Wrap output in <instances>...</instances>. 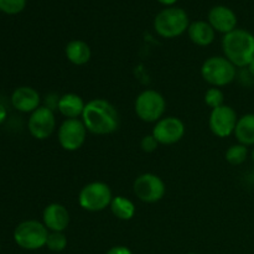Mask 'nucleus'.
Returning a JSON list of instances; mask_svg holds the SVG:
<instances>
[{
    "label": "nucleus",
    "mask_w": 254,
    "mask_h": 254,
    "mask_svg": "<svg viewBox=\"0 0 254 254\" xmlns=\"http://www.w3.org/2000/svg\"><path fill=\"white\" fill-rule=\"evenodd\" d=\"M81 119L88 133L94 135H109L118 130L121 124L117 108L104 98H94L86 103Z\"/></svg>",
    "instance_id": "f257e3e1"
},
{
    "label": "nucleus",
    "mask_w": 254,
    "mask_h": 254,
    "mask_svg": "<svg viewBox=\"0 0 254 254\" xmlns=\"http://www.w3.org/2000/svg\"><path fill=\"white\" fill-rule=\"evenodd\" d=\"M222 50L236 67H248L254 59V35L243 29L233 30L223 36Z\"/></svg>",
    "instance_id": "f03ea898"
},
{
    "label": "nucleus",
    "mask_w": 254,
    "mask_h": 254,
    "mask_svg": "<svg viewBox=\"0 0 254 254\" xmlns=\"http://www.w3.org/2000/svg\"><path fill=\"white\" fill-rule=\"evenodd\" d=\"M190 26L188 12L181 7L169 6L154 19V30L164 39H175L188 31Z\"/></svg>",
    "instance_id": "7ed1b4c3"
},
{
    "label": "nucleus",
    "mask_w": 254,
    "mask_h": 254,
    "mask_svg": "<svg viewBox=\"0 0 254 254\" xmlns=\"http://www.w3.org/2000/svg\"><path fill=\"white\" fill-rule=\"evenodd\" d=\"M201 76L211 87H225L237 76V67L225 56L208 57L201 66Z\"/></svg>",
    "instance_id": "20e7f679"
},
{
    "label": "nucleus",
    "mask_w": 254,
    "mask_h": 254,
    "mask_svg": "<svg viewBox=\"0 0 254 254\" xmlns=\"http://www.w3.org/2000/svg\"><path fill=\"white\" fill-rule=\"evenodd\" d=\"M50 231L42 222L36 220H26L20 222L14 230V241L20 248L26 251H36L46 247Z\"/></svg>",
    "instance_id": "39448f33"
},
{
    "label": "nucleus",
    "mask_w": 254,
    "mask_h": 254,
    "mask_svg": "<svg viewBox=\"0 0 254 254\" xmlns=\"http://www.w3.org/2000/svg\"><path fill=\"white\" fill-rule=\"evenodd\" d=\"M113 197V192L108 184L93 181L81 189L78 193V203L84 211L101 212L111 206Z\"/></svg>",
    "instance_id": "423d86ee"
},
{
    "label": "nucleus",
    "mask_w": 254,
    "mask_h": 254,
    "mask_svg": "<svg viewBox=\"0 0 254 254\" xmlns=\"http://www.w3.org/2000/svg\"><path fill=\"white\" fill-rule=\"evenodd\" d=\"M134 111L140 121L145 123H156L165 114L166 101L160 92L145 89L135 98Z\"/></svg>",
    "instance_id": "0eeeda50"
},
{
    "label": "nucleus",
    "mask_w": 254,
    "mask_h": 254,
    "mask_svg": "<svg viewBox=\"0 0 254 254\" xmlns=\"http://www.w3.org/2000/svg\"><path fill=\"white\" fill-rule=\"evenodd\" d=\"M87 133L82 119H64L57 130V140L64 150L76 151L86 143Z\"/></svg>",
    "instance_id": "6e6552de"
},
{
    "label": "nucleus",
    "mask_w": 254,
    "mask_h": 254,
    "mask_svg": "<svg viewBox=\"0 0 254 254\" xmlns=\"http://www.w3.org/2000/svg\"><path fill=\"white\" fill-rule=\"evenodd\" d=\"M134 195L145 203H155L165 196L166 186L160 176L153 173L139 175L133 184Z\"/></svg>",
    "instance_id": "1a4fd4ad"
},
{
    "label": "nucleus",
    "mask_w": 254,
    "mask_h": 254,
    "mask_svg": "<svg viewBox=\"0 0 254 254\" xmlns=\"http://www.w3.org/2000/svg\"><path fill=\"white\" fill-rule=\"evenodd\" d=\"M27 129L32 138L46 140L56 130V117L52 109L41 106L32 112L27 121Z\"/></svg>",
    "instance_id": "9d476101"
},
{
    "label": "nucleus",
    "mask_w": 254,
    "mask_h": 254,
    "mask_svg": "<svg viewBox=\"0 0 254 254\" xmlns=\"http://www.w3.org/2000/svg\"><path fill=\"white\" fill-rule=\"evenodd\" d=\"M185 124L178 117H163L153 128L154 138L160 145H174L185 135Z\"/></svg>",
    "instance_id": "9b49d317"
},
{
    "label": "nucleus",
    "mask_w": 254,
    "mask_h": 254,
    "mask_svg": "<svg viewBox=\"0 0 254 254\" xmlns=\"http://www.w3.org/2000/svg\"><path fill=\"white\" fill-rule=\"evenodd\" d=\"M238 117L235 109L231 106L223 104L211 111L208 118V127L211 131L218 138H227L235 134L236 126H237Z\"/></svg>",
    "instance_id": "f8f14e48"
},
{
    "label": "nucleus",
    "mask_w": 254,
    "mask_h": 254,
    "mask_svg": "<svg viewBox=\"0 0 254 254\" xmlns=\"http://www.w3.org/2000/svg\"><path fill=\"white\" fill-rule=\"evenodd\" d=\"M71 222V216L66 206L52 202L44 208L42 223L50 232H64Z\"/></svg>",
    "instance_id": "ddd939ff"
},
{
    "label": "nucleus",
    "mask_w": 254,
    "mask_h": 254,
    "mask_svg": "<svg viewBox=\"0 0 254 254\" xmlns=\"http://www.w3.org/2000/svg\"><path fill=\"white\" fill-rule=\"evenodd\" d=\"M11 104L16 111L31 114L41 107V96L30 86L17 87L11 93Z\"/></svg>",
    "instance_id": "4468645a"
},
{
    "label": "nucleus",
    "mask_w": 254,
    "mask_h": 254,
    "mask_svg": "<svg viewBox=\"0 0 254 254\" xmlns=\"http://www.w3.org/2000/svg\"><path fill=\"white\" fill-rule=\"evenodd\" d=\"M208 24L215 31L226 35L237 29V16L230 7L217 5L208 12Z\"/></svg>",
    "instance_id": "2eb2a0df"
},
{
    "label": "nucleus",
    "mask_w": 254,
    "mask_h": 254,
    "mask_svg": "<svg viewBox=\"0 0 254 254\" xmlns=\"http://www.w3.org/2000/svg\"><path fill=\"white\" fill-rule=\"evenodd\" d=\"M84 103L83 98L76 93H66L60 97L57 109L66 119H79L83 114Z\"/></svg>",
    "instance_id": "dca6fc26"
},
{
    "label": "nucleus",
    "mask_w": 254,
    "mask_h": 254,
    "mask_svg": "<svg viewBox=\"0 0 254 254\" xmlns=\"http://www.w3.org/2000/svg\"><path fill=\"white\" fill-rule=\"evenodd\" d=\"M188 34L191 41L201 47L210 46L216 37V31L213 27L208 24V21L203 20L191 22L188 29Z\"/></svg>",
    "instance_id": "f3484780"
},
{
    "label": "nucleus",
    "mask_w": 254,
    "mask_h": 254,
    "mask_svg": "<svg viewBox=\"0 0 254 254\" xmlns=\"http://www.w3.org/2000/svg\"><path fill=\"white\" fill-rule=\"evenodd\" d=\"M67 60L74 66H84L91 61L92 50L87 42L82 40H72L64 47Z\"/></svg>",
    "instance_id": "a211bd4d"
},
{
    "label": "nucleus",
    "mask_w": 254,
    "mask_h": 254,
    "mask_svg": "<svg viewBox=\"0 0 254 254\" xmlns=\"http://www.w3.org/2000/svg\"><path fill=\"white\" fill-rule=\"evenodd\" d=\"M235 136L240 144L246 146L254 145V113H248L238 118Z\"/></svg>",
    "instance_id": "6ab92c4d"
},
{
    "label": "nucleus",
    "mask_w": 254,
    "mask_h": 254,
    "mask_svg": "<svg viewBox=\"0 0 254 254\" xmlns=\"http://www.w3.org/2000/svg\"><path fill=\"white\" fill-rule=\"evenodd\" d=\"M109 208L114 217L122 221L131 220L135 215V205L126 196H114Z\"/></svg>",
    "instance_id": "aec40b11"
},
{
    "label": "nucleus",
    "mask_w": 254,
    "mask_h": 254,
    "mask_svg": "<svg viewBox=\"0 0 254 254\" xmlns=\"http://www.w3.org/2000/svg\"><path fill=\"white\" fill-rule=\"evenodd\" d=\"M247 156L248 146L240 143L235 144V145H231L225 154V158L227 160V163L233 166H238L245 163L247 160Z\"/></svg>",
    "instance_id": "412c9836"
},
{
    "label": "nucleus",
    "mask_w": 254,
    "mask_h": 254,
    "mask_svg": "<svg viewBox=\"0 0 254 254\" xmlns=\"http://www.w3.org/2000/svg\"><path fill=\"white\" fill-rule=\"evenodd\" d=\"M67 243H68V240L64 232H50L46 247L52 252H62L66 250Z\"/></svg>",
    "instance_id": "4be33fe9"
},
{
    "label": "nucleus",
    "mask_w": 254,
    "mask_h": 254,
    "mask_svg": "<svg viewBox=\"0 0 254 254\" xmlns=\"http://www.w3.org/2000/svg\"><path fill=\"white\" fill-rule=\"evenodd\" d=\"M203 99H205V103L207 104V107H210L211 109L218 108V107L225 104V94L217 87H211L210 89H207Z\"/></svg>",
    "instance_id": "5701e85b"
},
{
    "label": "nucleus",
    "mask_w": 254,
    "mask_h": 254,
    "mask_svg": "<svg viewBox=\"0 0 254 254\" xmlns=\"http://www.w3.org/2000/svg\"><path fill=\"white\" fill-rule=\"evenodd\" d=\"M26 6V0H0V11L7 15H16Z\"/></svg>",
    "instance_id": "b1692460"
},
{
    "label": "nucleus",
    "mask_w": 254,
    "mask_h": 254,
    "mask_svg": "<svg viewBox=\"0 0 254 254\" xmlns=\"http://www.w3.org/2000/svg\"><path fill=\"white\" fill-rule=\"evenodd\" d=\"M159 145H160V144H159L158 140L154 138L153 134L143 136V139L140 140V148L141 150L145 151V153H154V151L158 149Z\"/></svg>",
    "instance_id": "393cba45"
},
{
    "label": "nucleus",
    "mask_w": 254,
    "mask_h": 254,
    "mask_svg": "<svg viewBox=\"0 0 254 254\" xmlns=\"http://www.w3.org/2000/svg\"><path fill=\"white\" fill-rule=\"evenodd\" d=\"M106 254H133V252L126 246H116L112 247Z\"/></svg>",
    "instance_id": "a878e982"
},
{
    "label": "nucleus",
    "mask_w": 254,
    "mask_h": 254,
    "mask_svg": "<svg viewBox=\"0 0 254 254\" xmlns=\"http://www.w3.org/2000/svg\"><path fill=\"white\" fill-rule=\"evenodd\" d=\"M6 118H7L6 108H5V107L0 103V126H1L5 121H6Z\"/></svg>",
    "instance_id": "bb28decb"
},
{
    "label": "nucleus",
    "mask_w": 254,
    "mask_h": 254,
    "mask_svg": "<svg viewBox=\"0 0 254 254\" xmlns=\"http://www.w3.org/2000/svg\"><path fill=\"white\" fill-rule=\"evenodd\" d=\"M159 2H160V4H163V5H166V6H173L174 4H175L176 1H178V0H158Z\"/></svg>",
    "instance_id": "cd10ccee"
},
{
    "label": "nucleus",
    "mask_w": 254,
    "mask_h": 254,
    "mask_svg": "<svg viewBox=\"0 0 254 254\" xmlns=\"http://www.w3.org/2000/svg\"><path fill=\"white\" fill-rule=\"evenodd\" d=\"M248 71H250V73L254 77V59L252 60V62L248 64Z\"/></svg>",
    "instance_id": "c85d7f7f"
},
{
    "label": "nucleus",
    "mask_w": 254,
    "mask_h": 254,
    "mask_svg": "<svg viewBox=\"0 0 254 254\" xmlns=\"http://www.w3.org/2000/svg\"><path fill=\"white\" fill-rule=\"evenodd\" d=\"M252 160H253V163H254V149L252 150Z\"/></svg>",
    "instance_id": "c756f323"
},
{
    "label": "nucleus",
    "mask_w": 254,
    "mask_h": 254,
    "mask_svg": "<svg viewBox=\"0 0 254 254\" xmlns=\"http://www.w3.org/2000/svg\"><path fill=\"white\" fill-rule=\"evenodd\" d=\"M188 254H197V253H188Z\"/></svg>",
    "instance_id": "7c9ffc66"
}]
</instances>
